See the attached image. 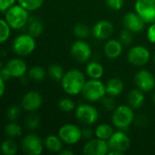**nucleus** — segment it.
<instances>
[{
    "label": "nucleus",
    "mask_w": 155,
    "mask_h": 155,
    "mask_svg": "<svg viewBox=\"0 0 155 155\" xmlns=\"http://www.w3.org/2000/svg\"><path fill=\"white\" fill-rule=\"evenodd\" d=\"M63 141L61 138L54 134H49L45 137L44 143L45 147L52 153H60L63 150Z\"/></svg>",
    "instance_id": "obj_22"
},
{
    "label": "nucleus",
    "mask_w": 155,
    "mask_h": 155,
    "mask_svg": "<svg viewBox=\"0 0 155 155\" xmlns=\"http://www.w3.org/2000/svg\"><path fill=\"white\" fill-rule=\"evenodd\" d=\"M124 49V45L120 40L116 39H110L106 42L104 47V54L109 59H116L118 58Z\"/></svg>",
    "instance_id": "obj_19"
},
{
    "label": "nucleus",
    "mask_w": 155,
    "mask_h": 155,
    "mask_svg": "<svg viewBox=\"0 0 155 155\" xmlns=\"http://www.w3.org/2000/svg\"><path fill=\"white\" fill-rule=\"evenodd\" d=\"M154 62H155V54H154Z\"/></svg>",
    "instance_id": "obj_46"
},
{
    "label": "nucleus",
    "mask_w": 155,
    "mask_h": 155,
    "mask_svg": "<svg viewBox=\"0 0 155 155\" xmlns=\"http://www.w3.org/2000/svg\"><path fill=\"white\" fill-rule=\"evenodd\" d=\"M35 39L29 34H21L13 41V51L18 56H27L35 49Z\"/></svg>",
    "instance_id": "obj_5"
},
{
    "label": "nucleus",
    "mask_w": 155,
    "mask_h": 155,
    "mask_svg": "<svg viewBox=\"0 0 155 155\" xmlns=\"http://www.w3.org/2000/svg\"><path fill=\"white\" fill-rule=\"evenodd\" d=\"M40 124V117L37 114H35L34 112H31V114L26 117L25 119V125L29 130H35L38 128Z\"/></svg>",
    "instance_id": "obj_33"
},
{
    "label": "nucleus",
    "mask_w": 155,
    "mask_h": 155,
    "mask_svg": "<svg viewBox=\"0 0 155 155\" xmlns=\"http://www.w3.org/2000/svg\"><path fill=\"white\" fill-rule=\"evenodd\" d=\"M107 142L110 150L118 151L123 154L130 148L131 145V140L129 136L122 131L114 132Z\"/></svg>",
    "instance_id": "obj_14"
},
{
    "label": "nucleus",
    "mask_w": 155,
    "mask_h": 155,
    "mask_svg": "<svg viewBox=\"0 0 155 155\" xmlns=\"http://www.w3.org/2000/svg\"><path fill=\"white\" fill-rule=\"evenodd\" d=\"M123 23L124 27L132 31L133 33H141L142 31H143L146 24L136 12L127 13L124 17Z\"/></svg>",
    "instance_id": "obj_16"
},
{
    "label": "nucleus",
    "mask_w": 155,
    "mask_h": 155,
    "mask_svg": "<svg viewBox=\"0 0 155 155\" xmlns=\"http://www.w3.org/2000/svg\"><path fill=\"white\" fill-rule=\"evenodd\" d=\"M134 121V114L130 105H119L113 112L112 123L121 130L128 128Z\"/></svg>",
    "instance_id": "obj_3"
},
{
    "label": "nucleus",
    "mask_w": 155,
    "mask_h": 155,
    "mask_svg": "<svg viewBox=\"0 0 155 155\" xmlns=\"http://www.w3.org/2000/svg\"><path fill=\"white\" fill-rule=\"evenodd\" d=\"M16 0H0V10L2 13H5L7 9L15 5Z\"/></svg>",
    "instance_id": "obj_39"
},
{
    "label": "nucleus",
    "mask_w": 155,
    "mask_h": 155,
    "mask_svg": "<svg viewBox=\"0 0 155 155\" xmlns=\"http://www.w3.org/2000/svg\"><path fill=\"white\" fill-rule=\"evenodd\" d=\"M43 104V98L41 94L35 91H30L26 93L21 101V104L24 110L27 112H35L38 110Z\"/></svg>",
    "instance_id": "obj_17"
},
{
    "label": "nucleus",
    "mask_w": 155,
    "mask_h": 155,
    "mask_svg": "<svg viewBox=\"0 0 155 155\" xmlns=\"http://www.w3.org/2000/svg\"><path fill=\"white\" fill-rule=\"evenodd\" d=\"M150 51L143 45H135L132 47L127 54L128 62L135 66L145 65L150 61Z\"/></svg>",
    "instance_id": "obj_11"
},
{
    "label": "nucleus",
    "mask_w": 155,
    "mask_h": 155,
    "mask_svg": "<svg viewBox=\"0 0 155 155\" xmlns=\"http://www.w3.org/2000/svg\"><path fill=\"white\" fill-rule=\"evenodd\" d=\"M27 71L26 64L19 58H13L9 60L5 67H2L0 78L6 81L10 78L22 77Z\"/></svg>",
    "instance_id": "obj_6"
},
{
    "label": "nucleus",
    "mask_w": 155,
    "mask_h": 155,
    "mask_svg": "<svg viewBox=\"0 0 155 155\" xmlns=\"http://www.w3.org/2000/svg\"><path fill=\"white\" fill-rule=\"evenodd\" d=\"M133 32L128 30V29H124L120 33V41L122 42V44L124 45H130L133 43Z\"/></svg>",
    "instance_id": "obj_36"
},
{
    "label": "nucleus",
    "mask_w": 155,
    "mask_h": 155,
    "mask_svg": "<svg viewBox=\"0 0 155 155\" xmlns=\"http://www.w3.org/2000/svg\"><path fill=\"white\" fill-rule=\"evenodd\" d=\"M45 70L42 67V66H39V65H36V66H33L29 71H28V76L34 80V81H36V82H39V81H42L45 79Z\"/></svg>",
    "instance_id": "obj_29"
},
{
    "label": "nucleus",
    "mask_w": 155,
    "mask_h": 155,
    "mask_svg": "<svg viewBox=\"0 0 155 155\" xmlns=\"http://www.w3.org/2000/svg\"><path fill=\"white\" fill-rule=\"evenodd\" d=\"M28 23H29L28 25L29 35H31L35 38L42 35V33L44 32V25L41 20H39L36 17H34V18H30Z\"/></svg>",
    "instance_id": "obj_24"
},
{
    "label": "nucleus",
    "mask_w": 155,
    "mask_h": 155,
    "mask_svg": "<svg viewBox=\"0 0 155 155\" xmlns=\"http://www.w3.org/2000/svg\"><path fill=\"white\" fill-rule=\"evenodd\" d=\"M5 81H4L3 79L0 78V96L2 97L5 94Z\"/></svg>",
    "instance_id": "obj_42"
},
{
    "label": "nucleus",
    "mask_w": 155,
    "mask_h": 155,
    "mask_svg": "<svg viewBox=\"0 0 155 155\" xmlns=\"http://www.w3.org/2000/svg\"><path fill=\"white\" fill-rule=\"evenodd\" d=\"M91 32L92 31H90L89 27L82 23L75 25L74 27V34L79 39H84V38L88 37Z\"/></svg>",
    "instance_id": "obj_31"
},
{
    "label": "nucleus",
    "mask_w": 155,
    "mask_h": 155,
    "mask_svg": "<svg viewBox=\"0 0 155 155\" xmlns=\"http://www.w3.org/2000/svg\"><path fill=\"white\" fill-rule=\"evenodd\" d=\"M44 1L45 0H17L18 4L29 12L39 9L43 5Z\"/></svg>",
    "instance_id": "obj_30"
},
{
    "label": "nucleus",
    "mask_w": 155,
    "mask_h": 155,
    "mask_svg": "<svg viewBox=\"0 0 155 155\" xmlns=\"http://www.w3.org/2000/svg\"><path fill=\"white\" fill-rule=\"evenodd\" d=\"M81 94L89 102H98L106 95V88L99 79H91L86 81Z\"/></svg>",
    "instance_id": "obj_4"
},
{
    "label": "nucleus",
    "mask_w": 155,
    "mask_h": 155,
    "mask_svg": "<svg viewBox=\"0 0 155 155\" xmlns=\"http://www.w3.org/2000/svg\"><path fill=\"white\" fill-rule=\"evenodd\" d=\"M135 84L142 91L151 92L155 86V78L153 74L147 70H140L134 76Z\"/></svg>",
    "instance_id": "obj_15"
},
{
    "label": "nucleus",
    "mask_w": 155,
    "mask_h": 155,
    "mask_svg": "<svg viewBox=\"0 0 155 155\" xmlns=\"http://www.w3.org/2000/svg\"><path fill=\"white\" fill-rule=\"evenodd\" d=\"M134 9L146 24L155 23V0H136Z\"/></svg>",
    "instance_id": "obj_9"
},
{
    "label": "nucleus",
    "mask_w": 155,
    "mask_h": 155,
    "mask_svg": "<svg viewBox=\"0 0 155 155\" xmlns=\"http://www.w3.org/2000/svg\"><path fill=\"white\" fill-rule=\"evenodd\" d=\"M105 88H106V94L111 95L113 97H116L123 93L124 89V84L120 78L114 77L107 81L105 84Z\"/></svg>",
    "instance_id": "obj_20"
},
{
    "label": "nucleus",
    "mask_w": 155,
    "mask_h": 155,
    "mask_svg": "<svg viewBox=\"0 0 155 155\" xmlns=\"http://www.w3.org/2000/svg\"><path fill=\"white\" fill-rule=\"evenodd\" d=\"M127 101H128L129 105L132 108H134V109L140 108L141 106H143V104H144V101H145L143 91H142L139 88L132 90L128 94Z\"/></svg>",
    "instance_id": "obj_21"
},
{
    "label": "nucleus",
    "mask_w": 155,
    "mask_h": 155,
    "mask_svg": "<svg viewBox=\"0 0 155 155\" xmlns=\"http://www.w3.org/2000/svg\"><path fill=\"white\" fill-rule=\"evenodd\" d=\"M58 136L66 144H75L82 138V130L73 124H66L61 126L58 131Z\"/></svg>",
    "instance_id": "obj_8"
},
{
    "label": "nucleus",
    "mask_w": 155,
    "mask_h": 155,
    "mask_svg": "<svg viewBox=\"0 0 155 155\" xmlns=\"http://www.w3.org/2000/svg\"><path fill=\"white\" fill-rule=\"evenodd\" d=\"M58 108L64 112V113H70L74 109V102L70 99V98H62L59 102H58Z\"/></svg>",
    "instance_id": "obj_34"
},
{
    "label": "nucleus",
    "mask_w": 155,
    "mask_h": 155,
    "mask_svg": "<svg viewBox=\"0 0 155 155\" xmlns=\"http://www.w3.org/2000/svg\"><path fill=\"white\" fill-rule=\"evenodd\" d=\"M44 145L42 139L35 134L25 135L22 141V149L28 155H40L43 153Z\"/></svg>",
    "instance_id": "obj_10"
},
{
    "label": "nucleus",
    "mask_w": 155,
    "mask_h": 155,
    "mask_svg": "<svg viewBox=\"0 0 155 155\" xmlns=\"http://www.w3.org/2000/svg\"><path fill=\"white\" fill-rule=\"evenodd\" d=\"M61 155H73L74 153L72 151H69V150H62L60 153H59Z\"/></svg>",
    "instance_id": "obj_43"
},
{
    "label": "nucleus",
    "mask_w": 155,
    "mask_h": 155,
    "mask_svg": "<svg viewBox=\"0 0 155 155\" xmlns=\"http://www.w3.org/2000/svg\"><path fill=\"white\" fill-rule=\"evenodd\" d=\"M70 54L76 62L85 63L92 55V49L87 42L83 39H79L72 45Z\"/></svg>",
    "instance_id": "obj_12"
},
{
    "label": "nucleus",
    "mask_w": 155,
    "mask_h": 155,
    "mask_svg": "<svg viewBox=\"0 0 155 155\" xmlns=\"http://www.w3.org/2000/svg\"><path fill=\"white\" fill-rule=\"evenodd\" d=\"M102 104H103V107L107 110V111H114V109L116 108L115 107V102H114V99L113 96L111 95H108L107 96H104L102 100Z\"/></svg>",
    "instance_id": "obj_37"
},
{
    "label": "nucleus",
    "mask_w": 155,
    "mask_h": 155,
    "mask_svg": "<svg viewBox=\"0 0 155 155\" xmlns=\"http://www.w3.org/2000/svg\"><path fill=\"white\" fill-rule=\"evenodd\" d=\"M47 73H48V75L52 79H54V81H62V79L64 75V72L63 67L57 64H51L48 67Z\"/></svg>",
    "instance_id": "obj_26"
},
{
    "label": "nucleus",
    "mask_w": 155,
    "mask_h": 155,
    "mask_svg": "<svg viewBox=\"0 0 155 155\" xmlns=\"http://www.w3.org/2000/svg\"><path fill=\"white\" fill-rule=\"evenodd\" d=\"M106 5L114 10V11H119L124 7V0H105Z\"/></svg>",
    "instance_id": "obj_38"
},
{
    "label": "nucleus",
    "mask_w": 155,
    "mask_h": 155,
    "mask_svg": "<svg viewBox=\"0 0 155 155\" xmlns=\"http://www.w3.org/2000/svg\"><path fill=\"white\" fill-rule=\"evenodd\" d=\"M147 38L150 43L155 44V23L151 24L147 30Z\"/></svg>",
    "instance_id": "obj_40"
},
{
    "label": "nucleus",
    "mask_w": 155,
    "mask_h": 155,
    "mask_svg": "<svg viewBox=\"0 0 155 155\" xmlns=\"http://www.w3.org/2000/svg\"><path fill=\"white\" fill-rule=\"evenodd\" d=\"M82 134H83V137H84V138L89 139V138L93 135V131H92L90 128H84V129L82 131Z\"/></svg>",
    "instance_id": "obj_41"
},
{
    "label": "nucleus",
    "mask_w": 155,
    "mask_h": 155,
    "mask_svg": "<svg viewBox=\"0 0 155 155\" xmlns=\"http://www.w3.org/2000/svg\"><path fill=\"white\" fill-rule=\"evenodd\" d=\"M85 72L91 79H100L104 74V67L100 63L92 61L87 64Z\"/></svg>",
    "instance_id": "obj_23"
},
{
    "label": "nucleus",
    "mask_w": 155,
    "mask_h": 155,
    "mask_svg": "<svg viewBox=\"0 0 155 155\" xmlns=\"http://www.w3.org/2000/svg\"><path fill=\"white\" fill-rule=\"evenodd\" d=\"M85 83L84 74L77 69L67 71L61 81L63 90L69 95H76L82 93Z\"/></svg>",
    "instance_id": "obj_1"
},
{
    "label": "nucleus",
    "mask_w": 155,
    "mask_h": 155,
    "mask_svg": "<svg viewBox=\"0 0 155 155\" xmlns=\"http://www.w3.org/2000/svg\"><path fill=\"white\" fill-rule=\"evenodd\" d=\"M11 34V26L7 24L5 19L0 21V43L4 44L6 42Z\"/></svg>",
    "instance_id": "obj_32"
},
{
    "label": "nucleus",
    "mask_w": 155,
    "mask_h": 155,
    "mask_svg": "<svg viewBox=\"0 0 155 155\" xmlns=\"http://www.w3.org/2000/svg\"><path fill=\"white\" fill-rule=\"evenodd\" d=\"M29 11L22 5H15L5 13V20L12 29H21L29 22Z\"/></svg>",
    "instance_id": "obj_2"
},
{
    "label": "nucleus",
    "mask_w": 155,
    "mask_h": 155,
    "mask_svg": "<svg viewBox=\"0 0 155 155\" xmlns=\"http://www.w3.org/2000/svg\"><path fill=\"white\" fill-rule=\"evenodd\" d=\"M17 145L12 139L5 140L1 144V152L5 155H15L17 153Z\"/></svg>",
    "instance_id": "obj_28"
},
{
    "label": "nucleus",
    "mask_w": 155,
    "mask_h": 155,
    "mask_svg": "<svg viewBox=\"0 0 155 155\" xmlns=\"http://www.w3.org/2000/svg\"><path fill=\"white\" fill-rule=\"evenodd\" d=\"M5 134L10 138H16L22 134V128L15 122H10L5 126Z\"/></svg>",
    "instance_id": "obj_27"
},
{
    "label": "nucleus",
    "mask_w": 155,
    "mask_h": 155,
    "mask_svg": "<svg viewBox=\"0 0 155 155\" xmlns=\"http://www.w3.org/2000/svg\"><path fill=\"white\" fill-rule=\"evenodd\" d=\"M153 103H154L155 104V91L154 93H153Z\"/></svg>",
    "instance_id": "obj_45"
},
{
    "label": "nucleus",
    "mask_w": 155,
    "mask_h": 155,
    "mask_svg": "<svg viewBox=\"0 0 155 155\" xmlns=\"http://www.w3.org/2000/svg\"><path fill=\"white\" fill-rule=\"evenodd\" d=\"M114 133V132L113 127L108 124H102L98 125L94 131L95 136L97 138L102 139V140H105V141H108Z\"/></svg>",
    "instance_id": "obj_25"
},
{
    "label": "nucleus",
    "mask_w": 155,
    "mask_h": 155,
    "mask_svg": "<svg viewBox=\"0 0 155 155\" xmlns=\"http://www.w3.org/2000/svg\"><path fill=\"white\" fill-rule=\"evenodd\" d=\"M114 33V25L110 21H98L92 29L93 35L98 40H107Z\"/></svg>",
    "instance_id": "obj_18"
},
{
    "label": "nucleus",
    "mask_w": 155,
    "mask_h": 155,
    "mask_svg": "<svg viewBox=\"0 0 155 155\" xmlns=\"http://www.w3.org/2000/svg\"><path fill=\"white\" fill-rule=\"evenodd\" d=\"M75 117L81 124L85 125H91L97 122L99 114L94 106L83 104L76 108Z\"/></svg>",
    "instance_id": "obj_7"
},
{
    "label": "nucleus",
    "mask_w": 155,
    "mask_h": 155,
    "mask_svg": "<svg viewBox=\"0 0 155 155\" xmlns=\"http://www.w3.org/2000/svg\"><path fill=\"white\" fill-rule=\"evenodd\" d=\"M21 110L18 106L13 105L6 111V117L10 122H16L20 116Z\"/></svg>",
    "instance_id": "obj_35"
},
{
    "label": "nucleus",
    "mask_w": 155,
    "mask_h": 155,
    "mask_svg": "<svg viewBox=\"0 0 155 155\" xmlns=\"http://www.w3.org/2000/svg\"><path fill=\"white\" fill-rule=\"evenodd\" d=\"M123 153L118 152V151H115V150H110L109 153H108V155H122Z\"/></svg>",
    "instance_id": "obj_44"
},
{
    "label": "nucleus",
    "mask_w": 155,
    "mask_h": 155,
    "mask_svg": "<svg viewBox=\"0 0 155 155\" xmlns=\"http://www.w3.org/2000/svg\"><path fill=\"white\" fill-rule=\"evenodd\" d=\"M109 151L110 147L108 142L99 138L91 139L83 148V153L85 155H106Z\"/></svg>",
    "instance_id": "obj_13"
}]
</instances>
